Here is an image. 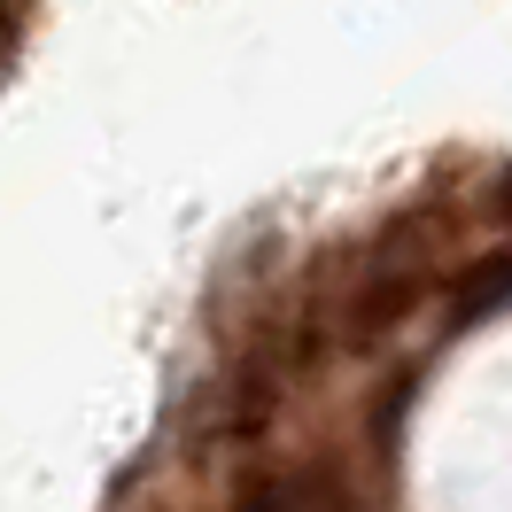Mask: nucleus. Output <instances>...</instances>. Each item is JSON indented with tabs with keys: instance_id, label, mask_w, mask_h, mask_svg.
Here are the masks:
<instances>
[{
	"instance_id": "1",
	"label": "nucleus",
	"mask_w": 512,
	"mask_h": 512,
	"mask_svg": "<svg viewBox=\"0 0 512 512\" xmlns=\"http://www.w3.org/2000/svg\"><path fill=\"white\" fill-rule=\"evenodd\" d=\"M24 24H32V0H0V55L24 39Z\"/></svg>"
}]
</instances>
